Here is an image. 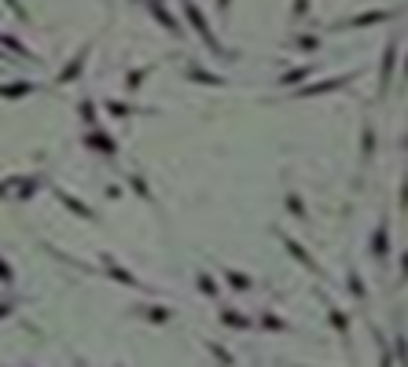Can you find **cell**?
<instances>
[{
  "label": "cell",
  "instance_id": "cell-22",
  "mask_svg": "<svg viewBox=\"0 0 408 367\" xmlns=\"http://www.w3.org/2000/svg\"><path fill=\"white\" fill-rule=\"evenodd\" d=\"M221 323L232 327V331H247V327H250V320L243 316V312H236V309H225L221 312Z\"/></svg>",
  "mask_w": 408,
  "mask_h": 367
},
{
  "label": "cell",
  "instance_id": "cell-11",
  "mask_svg": "<svg viewBox=\"0 0 408 367\" xmlns=\"http://www.w3.org/2000/svg\"><path fill=\"white\" fill-rule=\"evenodd\" d=\"M368 250H372V257L379 261V265H386V261H390V225H386V220H379V228H375Z\"/></svg>",
  "mask_w": 408,
  "mask_h": 367
},
{
  "label": "cell",
  "instance_id": "cell-34",
  "mask_svg": "<svg viewBox=\"0 0 408 367\" xmlns=\"http://www.w3.org/2000/svg\"><path fill=\"white\" fill-rule=\"evenodd\" d=\"M11 279H15V272H11V265H8L4 257H0V283H4V286H11Z\"/></svg>",
  "mask_w": 408,
  "mask_h": 367
},
{
  "label": "cell",
  "instance_id": "cell-10",
  "mask_svg": "<svg viewBox=\"0 0 408 367\" xmlns=\"http://www.w3.org/2000/svg\"><path fill=\"white\" fill-rule=\"evenodd\" d=\"M279 235V239H284V246H287V254L291 257H295L298 261V265H305V268H309V272H320V265H316V257L309 254V250H305V246L295 239V235H284V231H276Z\"/></svg>",
  "mask_w": 408,
  "mask_h": 367
},
{
  "label": "cell",
  "instance_id": "cell-6",
  "mask_svg": "<svg viewBox=\"0 0 408 367\" xmlns=\"http://www.w3.org/2000/svg\"><path fill=\"white\" fill-rule=\"evenodd\" d=\"M398 11H361V15H353V19H338L331 30H364V26H382V22H390Z\"/></svg>",
  "mask_w": 408,
  "mask_h": 367
},
{
  "label": "cell",
  "instance_id": "cell-17",
  "mask_svg": "<svg viewBox=\"0 0 408 367\" xmlns=\"http://www.w3.org/2000/svg\"><path fill=\"white\" fill-rule=\"evenodd\" d=\"M372 154H375V125L364 122V129H361V158L372 162Z\"/></svg>",
  "mask_w": 408,
  "mask_h": 367
},
{
  "label": "cell",
  "instance_id": "cell-28",
  "mask_svg": "<svg viewBox=\"0 0 408 367\" xmlns=\"http://www.w3.org/2000/svg\"><path fill=\"white\" fill-rule=\"evenodd\" d=\"M261 327H265V331H272V334H284L287 331V323L279 320V316H272V312H261Z\"/></svg>",
  "mask_w": 408,
  "mask_h": 367
},
{
  "label": "cell",
  "instance_id": "cell-29",
  "mask_svg": "<svg viewBox=\"0 0 408 367\" xmlns=\"http://www.w3.org/2000/svg\"><path fill=\"white\" fill-rule=\"evenodd\" d=\"M78 114H81V122H85L88 129L96 125V103H92V99H81V103H78Z\"/></svg>",
  "mask_w": 408,
  "mask_h": 367
},
{
  "label": "cell",
  "instance_id": "cell-12",
  "mask_svg": "<svg viewBox=\"0 0 408 367\" xmlns=\"http://www.w3.org/2000/svg\"><path fill=\"white\" fill-rule=\"evenodd\" d=\"M52 191H56V199H59L63 206H67V209H70L74 217H81V220H96V209H88V206H85V202L78 199V195H70L67 188H59V184H56Z\"/></svg>",
  "mask_w": 408,
  "mask_h": 367
},
{
  "label": "cell",
  "instance_id": "cell-13",
  "mask_svg": "<svg viewBox=\"0 0 408 367\" xmlns=\"http://www.w3.org/2000/svg\"><path fill=\"white\" fill-rule=\"evenodd\" d=\"M324 309H327V320H331V327H335V334L342 338V342H346V338H350V316H346V312H342L327 294H324Z\"/></svg>",
  "mask_w": 408,
  "mask_h": 367
},
{
  "label": "cell",
  "instance_id": "cell-25",
  "mask_svg": "<svg viewBox=\"0 0 408 367\" xmlns=\"http://www.w3.org/2000/svg\"><path fill=\"white\" fill-rule=\"evenodd\" d=\"M195 283H199V291L206 294V297H218V294H221V291H218V279H213V275H206V272H199Z\"/></svg>",
  "mask_w": 408,
  "mask_h": 367
},
{
  "label": "cell",
  "instance_id": "cell-26",
  "mask_svg": "<svg viewBox=\"0 0 408 367\" xmlns=\"http://www.w3.org/2000/svg\"><path fill=\"white\" fill-rule=\"evenodd\" d=\"M295 48L298 51H316V48H320V37H316V33H298L295 37Z\"/></svg>",
  "mask_w": 408,
  "mask_h": 367
},
{
  "label": "cell",
  "instance_id": "cell-7",
  "mask_svg": "<svg viewBox=\"0 0 408 367\" xmlns=\"http://www.w3.org/2000/svg\"><path fill=\"white\" fill-rule=\"evenodd\" d=\"M393 67H398V37H390V44L382 48V63H379V99L390 92L393 85Z\"/></svg>",
  "mask_w": 408,
  "mask_h": 367
},
{
  "label": "cell",
  "instance_id": "cell-38",
  "mask_svg": "<svg viewBox=\"0 0 408 367\" xmlns=\"http://www.w3.org/2000/svg\"><path fill=\"white\" fill-rule=\"evenodd\" d=\"M218 11H221V19H228V11H232V0H218Z\"/></svg>",
  "mask_w": 408,
  "mask_h": 367
},
{
  "label": "cell",
  "instance_id": "cell-39",
  "mask_svg": "<svg viewBox=\"0 0 408 367\" xmlns=\"http://www.w3.org/2000/svg\"><path fill=\"white\" fill-rule=\"evenodd\" d=\"M401 70H405V81H408V56H405V63H401Z\"/></svg>",
  "mask_w": 408,
  "mask_h": 367
},
{
  "label": "cell",
  "instance_id": "cell-40",
  "mask_svg": "<svg viewBox=\"0 0 408 367\" xmlns=\"http://www.w3.org/2000/svg\"><path fill=\"white\" fill-rule=\"evenodd\" d=\"M0 59H8V51H4V48H0Z\"/></svg>",
  "mask_w": 408,
  "mask_h": 367
},
{
  "label": "cell",
  "instance_id": "cell-4",
  "mask_svg": "<svg viewBox=\"0 0 408 367\" xmlns=\"http://www.w3.org/2000/svg\"><path fill=\"white\" fill-rule=\"evenodd\" d=\"M357 74H361V70H353V74H338V77H324V81H309V85L295 88V99H309V96H324V92H338L342 85H350Z\"/></svg>",
  "mask_w": 408,
  "mask_h": 367
},
{
  "label": "cell",
  "instance_id": "cell-18",
  "mask_svg": "<svg viewBox=\"0 0 408 367\" xmlns=\"http://www.w3.org/2000/svg\"><path fill=\"white\" fill-rule=\"evenodd\" d=\"M313 77V67H295V70H287V74H279V88H291V85H302V81H309Z\"/></svg>",
  "mask_w": 408,
  "mask_h": 367
},
{
  "label": "cell",
  "instance_id": "cell-23",
  "mask_svg": "<svg viewBox=\"0 0 408 367\" xmlns=\"http://www.w3.org/2000/svg\"><path fill=\"white\" fill-rule=\"evenodd\" d=\"M125 180H129V188L140 195V199H144V202H155V195H151V188H147V180L144 177H140V173H129V177H125Z\"/></svg>",
  "mask_w": 408,
  "mask_h": 367
},
{
  "label": "cell",
  "instance_id": "cell-9",
  "mask_svg": "<svg viewBox=\"0 0 408 367\" xmlns=\"http://www.w3.org/2000/svg\"><path fill=\"white\" fill-rule=\"evenodd\" d=\"M81 143H85L88 151H96V154H107V158H114V154H118V143H114V140L104 133V129H96V125L85 133V140H81Z\"/></svg>",
  "mask_w": 408,
  "mask_h": 367
},
{
  "label": "cell",
  "instance_id": "cell-32",
  "mask_svg": "<svg viewBox=\"0 0 408 367\" xmlns=\"http://www.w3.org/2000/svg\"><path fill=\"white\" fill-rule=\"evenodd\" d=\"M287 209H291V213H295V217H305V206H302V199H298V195H287Z\"/></svg>",
  "mask_w": 408,
  "mask_h": 367
},
{
  "label": "cell",
  "instance_id": "cell-5",
  "mask_svg": "<svg viewBox=\"0 0 408 367\" xmlns=\"http://www.w3.org/2000/svg\"><path fill=\"white\" fill-rule=\"evenodd\" d=\"M99 265H104V272L111 275L114 283H122V286H133V291H147V286L140 283L136 275H133L129 268H125V265H122V261L114 257V254H99Z\"/></svg>",
  "mask_w": 408,
  "mask_h": 367
},
{
  "label": "cell",
  "instance_id": "cell-16",
  "mask_svg": "<svg viewBox=\"0 0 408 367\" xmlns=\"http://www.w3.org/2000/svg\"><path fill=\"white\" fill-rule=\"evenodd\" d=\"M225 283L232 286V291H239V294L254 291V279H250L247 272H236V268H225Z\"/></svg>",
  "mask_w": 408,
  "mask_h": 367
},
{
  "label": "cell",
  "instance_id": "cell-20",
  "mask_svg": "<svg viewBox=\"0 0 408 367\" xmlns=\"http://www.w3.org/2000/svg\"><path fill=\"white\" fill-rule=\"evenodd\" d=\"M346 286H350V294H353L357 301H368V286H364V275L357 272V268H353V272L346 275Z\"/></svg>",
  "mask_w": 408,
  "mask_h": 367
},
{
  "label": "cell",
  "instance_id": "cell-36",
  "mask_svg": "<svg viewBox=\"0 0 408 367\" xmlns=\"http://www.w3.org/2000/svg\"><path fill=\"white\" fill-rule=\"evenodd\" d=\"M408 283V250L401 254V275H398V286H405Z\"/></svg>",
  "mask_w": 408,
  "mask_h": 367
},
{
  "label": "cell",
  "instance_id": "cell-41",
  "mask_svg": "<svg viewBox=\"0 0 408 367\" xmlns=\"http://www.w3.org/2000/svg\"><path fill=\"white\" fill-rule=\"evenodd\" d=\"M405 151H408V136H405Z\"/></svg>",
  "mask_w": 408,
  "mask_h": 367
},
{
  "label": "cell",
  "instance_id": "cell-14",
  "mask_svg": "<svg viewBox=\"0 0 408 367\" xmlns=\"http://www.w3.org/2000/svg\"><path fill=\"white\" fill-rule=\"evenodd\" d=\"M188 81H199V85H213V88H225V85H228L221 74H213V70H202V67H195V63H191V67H188Z\"/></svg>",
  "mask_w": 408,
  "mask_h": 367
},
{
  "label": "cell",
  "instance_id": "cell-15",
  "mask_svg": "<svg viewBox=\"0 0 408 367\" xmlns=\"http://www.w3.org/2000/svg\"><path fill=\"white\" fill-rule=\"evenodd\" d=\"M37 85L33 81H8V85H0V99H22V96H30Z\"/></svg>",
  "mask_w": 408,
  "mask_h": 367
},
{
  "label": "cell",
  "instance_id": "cell-30",
  "mask_svg": "<svg viewBox=\"0 0 408 367\" xmlns=\"http://www.w3.org/2000/svg\"><path fill=\"white\" fill-rule=\"evenodd\" d=\"M206 352H213V360H218V364H236L232 352H228L225 345H218V342H206Z\"/></svg>",
  "mask_w": 408,
  "mask_h": 367
},
{
  "label": "cell",
  "instance_id": "cell-3",
  "mask_svg": "<svg viewBox=\"0 0 408 367\" xmlns=\"http://www.w3.org/2000/svg\"><path fill=\"white\" fill-rule=\"evenodd\" d=\"M140 4L147 8V15L155 19V22L162 26V30H165V33H173L177 41H181V37H184V22L177 19L173 11H170V8H165V0H140Z\"/></svg>",
  "mask_w": 408,
  "mask_h": 367
},
{
  "label": "cell",
  "instance_id": "cell-24",
  "mask_svg": "<svg viewBox=\"0 0 408 367\" xmlns=\"http://www.w3.org/2000/svg\"><path fill=\"white\" fill-rule=\"evenodd\" d=\"M144 316H147L151 323H158V327H162V323H170V320H173V312L165 309V305H147V309H144Z\"/></svg>",
  "mask_w": 408,
  "mask_h": 367
},
{
  "label": "cell",
  "instance_id": "cell-35",
  "mask_svg": "<svg viewBox=\"0 0 408 367\" xmlns=\"http://www.w3.org/2000/svg\"><path fill=\"white\" fill-rule=\"evenodd\" d=\"M15 305H19L15 297H4V301H0V320H8L11 312H15Z\"/></svg>",
  "mask_w": 408,
  "mask_h": 367
},
{
  "label": "cell",
  "instance_id": "cell-8",
  "mask_svg": "<svg viewBox=\"0 0 408 367\" xmlns=\"http://www.w3.org/2000/svg\"><path fill=\"white\" fill-rule=\"evenodd\" d=\"M88 51H92V44H81V48H78V56H74L67 67L56 74V85H74V81H78L81 70H85V63H88Z\"/></svg>",
  "mask_w": 408,
  "mask_h": 367
},
{
  "label": "cell",
  "instance_id": "cell-2",
  "mask_svg": "<svg viewBox=\"0 0 408 367\" xmlns=\"http://www.w3.org/2000/svg\"><path fill=\"white\" fill-rule=\"evenodd\" d=\"M37 188H41V177H8V180H0V199H15V202H30Z\"/></svg>",
  "mask_w": 408,
  "mask_h": 367
},
{
  "label": "cell",
  "instance_id": "cell-33",
  "mask_svg": "<svg viewBox=\"0 0 408 367\" xmlns=\"http://www.w3.org/2000/svg\"><path fill=\"white\" fill-rule=\"evenodd\" d=\"M398 209H401V213H408V173L401 177V199H398Z\"/></svg>",
  "mask_w": 408,
  "mask_h": 367
},
{
  "label": "cell",
  "instance_id": "cell-21",
  "mask_svg": "<svg viewBox=\"0 0 408 367\" xmlns=\"http://www.w3.org/2000/svg\"><path fill=\"white\" fill-rule=\"evenodd\" d=\"M155 70V67H136V70H129L125 74V92H140V85L147 81V74Z\"/></svg>",
  "mask_w": 408,
  "mask_h": 367
},
{
  "label": "cell",
  "instance_id": "cell-1",
  "mask_svg": "<svg viewBox=\"0 0 408 367\" xmlns=\"http://www.w3.org/2000/svg\"><path fill=\"white\" fill-rule=\"evenodd\" d=\"M181 8H184V19H188V26L199 33V41L206 44V48L213 51V56H221V59H236L232 51H225V44L218 41V33H213V26L206 22V15H202V11H199V4H195V0H181Z\"/></svg>",
  "mask_w": 408,
  "mask_h": 367
},
{
  "label": "cell",
  "instance_id": "cell-37",
  "mask_svg": "<svg viewBox=\"0 0 408 367\" xmlns=\"http://www.w3.org/2000/svg\"><path fill=\"white\" fill-rule=\"evenodd\" d=\"M305 11H309V0H298V4H295V19H305Z\"/></svg>",
  "mask_w": 408,
  "mask_h": 367
},
{
  "label": "cell",
  "instance_id": "cell-31",
  "mask_svg": "<svg viewBox=\"0 0 408 367\" xmlns=\"http://www.w3.org/2000/svg\"><path fill=\"white\" fill-rule=\"evenodd\" d=\"M4 4H8L11 11H15V19H19V22H30V11H26V8H22V4H19V0H4Z\"/></svg>",
  "mask_w": 408,
  "mask_h": 367
},
{
  "label": "cell",
  "instance_id": "cell-27",
  "mask_svg": "<svg viewBox=\"0 0 408 367\" xmlns=\"http://www.w3.org/2000/svg\"><path fill=\"white\" fill-rule=\"evenodd\" d=\"M393 360H398V364H408V338L398 331V334H393Z\"/></svg>",
  "mask_w": 408,
  "mask_h": 367
},
{
  "label": "cell",
  "instance_id": "cell-19",
  "mask_svg": "<svg viewBox=\"0 0 408 367\" xmlns=\"http://www.w3.org/2000/svg\"><path fill=\"white\" fill-rule=\"evenodd\" d=\"M104 107H107V114H114V117H133V114H144V107H133V103H122V99H107Z\"/></svg>",
  "mask_w": 408,
  "mask_h": 367
}]
</instances>
